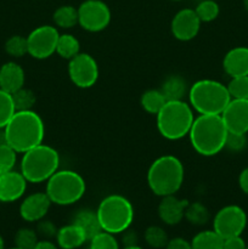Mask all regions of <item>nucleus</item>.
<instances>
[{
	"label": "nucleus",
	"instance_id": "4468645a",
	"mask_svg": "<svg viewBox=\"0 0 248 249\" xmlns=\"http://www.w3.org/2000/svg\"><path fill=\"white\" fill-rule=\"evenodd\" d=\"M220 116L229 133H248V100L231 99Z\"/></svg>",
	"mask_w": 248,
	"mask_h": 249
},
{
	"label": "nucleus",
	"instance_id": "dca6fc26",
	"mask_svg": "<svg viewBox=\"0 0 248 249\" xmlns=\"http://www.w3.org/2000/svg\"><path fill=\"white\" fill-rule=\"evenodd\" d=\"M28 181L21 172L4 173L0 175V202L11 203L21 198L27 190Z\"/></svg>",
	"mask_w": 248,
	"mask_h": 249
},
{
	"label": "nucleus",
	"instance_id": "0eeeda50",
	"mask_svg": "<svg viewBox=\"0 0 248 249\" xmlns=\"http://www.w3.org/2000/svg\"><path fill=\"white\" fill-rule=\"evenodd\" d=\"M100 224L104 231L113 235L123 233L134 221V207L122 195H108L100 202L96 209Z\"/></svg>",
	"mask_w": 248,
	"mask_h": 249
},
{
	"label": "nucleus",
	"instance_id": "4c0bfd02",
	"mask_svg": "<svg viewBox=\"0 0 248 249\" xmlns=\"http://www.w3.org/2000/svg\"><path fill=\"white\" fill-rule=\"evenodd\" d=\"M38 233L39 235L43 236V237H46V238L56 237L57 229H56V226L53 225L51 221L40 220V223H39V225H38Z\"/></svg>",
	"mask_w": 248,
	"mask_h": 249
},
{
	"label": "nucleus",
	"instance_id": "f257e3e1",
	"mask_svg": "<svg viewBox=\"0 0 248 249\" xmlns=\"http://www.w3.org/2000/svg\"><path fill=\"white\" fill-rule=\"evenodd\" d=\"M6 143L17 153L43 143L45 124L35 111H17L4 128Z\"/></svg>",
	"mask_w": 248,
	"mask_h": 249
},
{
	"label": "nucleus",
	"instance_id": "b1692460",
	"mask_svg": "<svg viewBox=\"0 0 248 249\" xmlns=\"http://www.w3.org/2000/svg\"><path fill=\"white\" fill-rule=\"evenodd\" d=\"M55 26L62 29H71L78 24V7L72 5H62L57 7L53 15Z\"/></svg>",
	"mask_w": 248,
	"mask_h": 249
},
{
	"label": "nucleus",
	"instance_id": "9d476101",
	"mask_svg": "<svg viewBox=\"0 0 248 249\" xmlns=\"http://www.w3.org/2000/svg\"><path fill=\"white\" fill-rule=\"evenodd\" d=\"M247 226V214L236 204L225 206L213 219V230L223 238L241 236Z\"/></svg>",
	"mask_w": 248,
	"mask_h": 249
},
{
	"label": "nucleus",
	"instance_id": "a878e982",
	"mask_svg": "<svg viewBox=\"0 0 248 249\" xmlns=\"http://www.w3.org/2000/svg\"><path fill=\"white\" fill-rule=\"evenodd\" d=\"M80 53V43L72 34H60L56 45V53L61 58L70 61Z\"/></svg>",
	"mask_w": 248,
	"mask_h": 249
},
{
	"label": "nucleus",
	"instance_id": "412c9836",
	"mask_svg": "<svg viewBox=\"0 0 248 249\" xmlns=\"http://www.w3.org/2000/svg\"><path fill=\"white\" fill-rule=\"evenodd\" d=\"M72 223H74L84 231L88 241L102 231L96 211H91V209H83V211L78 212Z\"/></svg>",
	"mask_w": 248,
	"mask_h": 249
},
{
	"label": "nucleus",
	"instance_id": "2f4dec72",
	"mask_svg": "<svg viewBox=\"0 0 248 249\" xmlns=\"http://www.w3.org/2000/svg\"><path fill=\"white\" fill-rule=\"evenodd\" d=\"M5 51L12 57H23L28 53V43L26 36H12L5 43Z\"/></svg>",
	"mask_w": 248,
	"mask_h": 249
},
{
	"label": "nucleus",
	"instance_id": "f3484780",
	"mask_svg": "<svg viewBox=\"0 0 248 249\" xmlns=\"http://www.w3.org/2000/svg\"><path fill=\"white\" fill-rule=\"evenodd\" d=\"M189 203L187 199H180L175 195L162 197L158 204V216L167 225H177L185 218Z\"/></svg>",
	"mask_w": 248,
	"mask_h": 249
},
{
	"label": "nucleus",
	"instance_id": "39448f33",
	"mask_svg": "<svg viewBox=\"0 0 248 249\" xmlns=\"http://www.w3.org/2000/svg\"><path fill=\"white\" fill-rule=\"evenodd\" d=\"M157 117V129L160 135L167 140H180L189 135L195 121L191 105L184 100L167 101Z\"/></svg>",
	"mask_w": 248,
	"mask_h": 249
},
{
	"label": "nucleus",
	"instance_id": "2eb2a0df",
	"mask_svg": "<svg viewBox=\"0 0 248 249\" xmlns=\"http://www.w3.org/2000/svg\"><path fill=\"white\" fill-rule=\"evenodd\" d=\"M51 201L46 192L28 195L19 206V215L24 221L36 223L43 220L51 207Z\"/></svg>",
	"mask_w": 248,
	"mask_h": 249
},
{
	"label": "nucleus",
	"instance_id": "09e8293b",
	"mask_svg": "<svg viewBox=\"0 0 248 249\" xmlns=\"http://www.w3.org/2000/svg\"><path fill=\"white\" fill-rule=\"evenodd\" d=\"M9 249H21V248H18V247H14V248H9Z\"/></svg>",
	"mask_w": 248,
	"mask_h": 249
},
{
	"label": "nucleus",
	"instance_id": "79ce46f5",
	"mask_svg": "<svg viewBox=\"0 0 248 249\" xmlns=\"http://www.w3.org/2000/svg\"><path fill=\"white\" fill-rule=\"evenodd\" d=\"M238 185H240V189L242 190L243 194L248 196V167L245 168V169L240 173V177H238Z\"/></svg>",
	"mask_w": 248,
	"mask_h": 249
},
{
	"label": "nucleus",
	"instance_id": "ea45409f",
	"mask_svg": "<svg viewBox=\"0 0 248 249\" xmlns=\"http://www.w3.org/2000/svg\"><path fill=\"white\" fill-rule=\"evenodd\" d=\"M164 249H192L191 242L186 241L182 237H175L169 240Z\"/></svg>",
	"mask_w": 248,
	"mask_h": 249
},
{
	"label": "nucleus",
	"instance_id": "423d86ee",
	"mask_svg": "<svg viewBox=\"0 0 248 249\" xmlns=\"http://www.w3.org/2000/svg\"><path fill=\"white\" fill-rule=\"evenodd\" d=\"M60 168V155L46 143L26 151L21 160V173L32 184L48 181Z\"/></svg>",
	"mask_w": 248,
	"mask_h": 249
},
{
	"label": "nucleus",
	"instance_id": "20e7f679",
	"mask_svg": "<svg viewBox=\"0 0 248 249\" xmlns=\"http://www.w3.org/2000/svg\"><path fill=\"white\" fill-rule=\"evenodd\" d=\"M187 96L198 114H221L231 100L228 87L213 79L197 80L190 87Z\"/></svg>",
	"mask_w": 248,
	"mask_h": 249
},
{
	"label": "nucleus",
	"instance_id": "a211bd4d",
	"mask_svg": "<svg viewBox=\"0 0 248 249\" xmlns=\"http://www.w3.org/2000/svg\"><path fill=\"white\" fill-rule=\"evenodd\" d=\"M223 68L230 78L248 75V48L236 46L224 56Z\"/></svg>",
	"mask_w": 248,
	"mask_h": 249
},
{
	"label": "nucleus",
	"instance_id": "cd10ccee",
	"mask_svg": "<svg viewBox=\"0 0 248 249\" xmlns=\"http://www.w3.org/2000/svg\"><path fill=\"white\" fill-rule=\"evenodd\" d=\"M185 219L194 225H204L209 220V212L204 204L199 202L189 203L186 212H185Z\"/></svg>",
	"mask_w": 248,
	"mask_h": 249
},
{
	"label": "nucleus",
	"instance_id": "37998d69",
	"mask_svg": "<svg viewBox=\"0 0 248 249\" xmlns=\"http://www.w3.org/2000/svg\"><path fill=\"white\" fill-rule=\"evenodd\" d=\"M33 249H60V247L49 240H41L36 243V246Z\"/></svg>",
	"mask_w": 248,
	"mask_h": 249
},
{
	"label": "nucleus",
	"instance_id": "3c124183",
	"mask_svg": "<svg viewBox=\"0 0 248 249\" xmlns=\"http://www.w3.org/2000/svg\"><path fill=\"white\" fill-rule=\"evenodd\" d=\"M246 249H248V246H247V248H246Z\"/></svg>",
	"mask_w": 248,
	"mask_h": 249
},
{
	"label": "nucleus",
	"instance_id": "ddd939ff",
	"mask_svg": "<svg viewBox=\"0 0 248 249\" xmlns=\"http://www.w3.org/2000/svg\"><path fill=\"white\" fill-rule=\"evenodd\" d=\"M201 24V19L195 10L181 9L173 17L170 29L175 39L180 41H190L199 33Z\"/></svg>",
	"mask_w": 248,
	"mask_h": 249
},
{
	"label": "nucleus",
	"instance_id": "c85d7f7f",
	"mask_svg": "<svg viewBox=\"0 0 248 249\" xmlns=\"http://www.w3.org/2000/svg\"><path fill=\"white\" fill-rule=\"evenodd\" d=\"M143 237H145L146 243H147L151 248L155 249L165 248V246L169 242V238H168V235L167 232H165L164 229L156 225L150 226V228L146 229Z\"/></svg>",
	"mask_w": 248,
	"mask_h": 249
},
{
	"label": "nucleus",
	"instance_id": "4be33fe9",
	"mask_svg": "<svg viewBox=\"0 0 248 249\" xmlns=\"http://www.w3.org/2000/svg\"><path fill=\"white\" fill-rule=\"evenodd\" d=\"M189 89L186 80L180 75H169L163 82L160 87V91L165 96L167 101H174V100H182L185 95L189 94Z\"/></svg>",
	"mask_w": 248,
	"mask_h": 249
},
{
	"label": "nucleus",
	"instance_id": "f704fd0d",
	"mask_svg": "<svg viewBox=\"0 0 248 249\" xmlns=\"http://www.w3.org/2000/svg\"><path fill=\"white\" fill-rule=\"evenodd\" d=\"M38 242V232L32 230V229H19L15 235V247L21 249H33Z\"/></svg>",
	"mask_w": 248,
	"mask_h": 249
},
{
	"label": "nucleus",
	"instance_id": "5701e85b",
	"mask_svg": "<svg viewBox=\"0 0 248 249\" xmlns=\"http://www.w3.org/2000/svg\"><path fill=\"white\" fill-rule=\"evenodd\" d=\"M192 249H223L224 238L214 230L196 233L191 241Z\"/></svg>",
	"mask_w": 248,
	"mask_h": 249
},
{
	"label": "nucleus",
	"instance_id": "c756f323",
	"mask_svg": "<svg viewBox=\"0 0 248 249\" xmlns=\"http://www.w3.org/2000/svg\"><path fill=\"white\" fill-rule=\"evenodd\" d=\"M195 11H196L197 16L201 19L202 23L203 22L208 23V22L214 21L219 16L220 7H219L218 2L214 1V0H203L197 5Z\"/></svg>",
	"mask_w": 248,
	"mask_h": 249
},
{
	"label": "nucleus",
	"instance_id": "6e6552de",
	"mask_svg": "<svg viewBox=\"0 0 248 249\" xmlns=\"http://www.w3.org/2000/svg\"><path fill=\"white\" fill-rule=\"evenodd\" d=\"M87 191L85 180L74 170L58 169L46 181V195L51 203L57 206H71L83 198Z\"/></svg>",
	"mask_w": 248,
	"mask_h": 249
},
{
	"label": "nucleus",
	"instance_id": "aec40b11",
	"mask_svg": "<svg viewBox=\"0 0 248 249\" xmlns=\"http://www.w3.org/2000/svg\"><path fill=\"white\" fill-rule=\"evenodd\" d=\"M87 241L84 231L74 223L62 226L56 233V242L61 249H77L82 247Z\"/></svg>",
	"mask_w": 248,
	"mask_h": 249
},
{
	"label": "nucleus",
	"instance_id": "72a5a7b5",
	"mask_svg": "<svg viewBox=\"0 0 248 249\" xmlns=\"http://www.w3.org/2000/svg\"><path fill=\"white\" fill-rule=\"evenodd\" d=\"M89 249H121L113 233L102 230L89 240Z\"/></svg>",
	"mask_w": 248,
	"mask_h": 249
},
{
	"label": "nucleus",
	"instance_id": "8fccbe9b",
	"mask_svg": "<svg viewBox=\"0 0 248 249\" xmlns=\"http://www.w3.org/2000/svg\"><path fill=\"white\" fill-rule=\"evenodd\" d=\"M173 1H181V0H173Z\"/></svg>",
	"mask_w": 248,
	"mask_h": 249
},
{
	"label": "nucleus",
	"instance_id": "c9c22d12",
	"mask_svg": "<svg viewBox=\"0 0 248 249\" xmlns=\"http://www.w3.org/2000/svg\"><path fill=\"white\" fill-rule=\"evenodd\" d=\"M17 162V152L7 143L0 145V175L14 170Z\"/></svg>",
	"mask_w": 248,
	"mask_h": 249
},
{
	"label": "nucleus",
	"instance_id": "58836bf2",
	"mask_svg": "<svg viewBox=\"0 0 248 249\" xmlns=\"http://www.w3.org/2000/svg\"><path fill=\"white\" fill-rule=\"evenodd\" d=\"M245 240L241 236H233V237L224 238V246L223 249H246Z\"/></svg>",
	"mask_w": 248,
	"mask_h": 249
},
{
	"label": "nucleus",
	"instance_id": "f8f14e48",
	"mask_svg": "<svg viewBox=\"0 0 248 249\" xmlns=\"http://www.w3.org/2000/svg\"><path fill=\"white\" fill-rule=\"evenodd\" d=\"M68 75L73 84L80 89H89L99 79V66L91 55L79 53L68 62Z\"/></svg>",
	"mask_w": 248,
	"mask_h": 249
},
{
	"label": "nucleus",
	"instance_id": "de8ad7c7",
	"mask_svg": "<svg viewBox=\"0 0 248 249\" xmlns=\"http://www.w3.org/2000/svg\"><path fill=\"white\" fill-rule=\"evenodd\" d=\"M243 6H245L246 11L248 12V0H243Z\"/></svg>",
	"mask_w": 248,
	"mask_h": 249
},
{
	"label": "nucleus",
	"instance_id": "a18cd8bd",
	"mask_svg": "<svg viewBox=\"0 0 248 249\" xmlns=\"http://www.w3.org/2000/svg\"><path fill=\"white\" fill-rule=\"evenodd\" d=\"M0 249H5V242L1 235H0Z\"/></svg>",
	"mask_w": 248,
	"mask_h": 249
},
{
	"label": "nucleus",
	"instance_id": "473e14b6",
	"mask_svg": "<svg viewBox=\"0 0 248 249\" xmlns=\"http://www.w3.org/2000/svg\"><path fill=\"white\" fill-rule=\"evenodd\" d=\"M226 87L231 99L248 100V75L231 78Z\"/></svg>",
	"mask_w": 248,
	"mask_h": 249
},
{
	"label": "nucleus",
	"instance_id": "6ab92c4d",
	"mask_svg": "<svg viewBox=\"0 0 248 249\" xmlns=\"http://www.w3.org/2000/svg\"><path fill=\"white\" fill-rule=\"evenodd\" d=\"M26 74L24 70L16 62L4 63L0 67V89L9 94H14L24 87Z\"/></svg>",
	"mask_w": 248,
	"mask_h": 249
},
{
	"label": "nucleus",
	"instance_id": "f03ea898",
	"mask_svg": "<svg viewBox=\"0 0 248 249\" xmlns=\"http://www.w3.org/2000/svg\"><path fill=\"white\" fill-rule=\"evenodd\" d=\"M228 133L220 114H198L187 136L198 155L212 157L225 148Z\"/></svg>",
	"mask_w": 248,
	"mask_h": 249
},
{
	"label": "nucleus",
	"instance_id": "1a4fd4ad",
	"mask_svg": "<svg viewBox=\"0 0 248 249\" xmlns=\"http://www.w3.org/2000/svg\"><path fill=\"white\" fill-rule=\"evenodd\" d=\"M111 10L102 0H85L78 7V24L84 31L97 33L108 27Z\"/></svg>",
	"mask_w": 248,
	"mask_h": 249
},
{
	"label": "nucleus",
	"instance_id": "bb28decb",
	"mask_svg": "<svg viewBox=\"0 0 248 249\" xmlns=\"http://www.w3.org/2000/svg\"><path fill=\"white\" fill-rule=\"evenodd\" d=\"M12 101H14L15 108L17 111H32L34 105L36 104V95L33 90L21 88L16 92L11 94Z\"/></svg>",
	"mask_w": 248,
	"mask_h": 249
},
{
	"label": "nucleus",
	"instance_id": "9b49d317",
	"mask_svg": "<svg viewBox=\"0 0 248 249\" xmlns=\"http://www.w3.org/2000/svg\"><path fill=\"white\" fill-rule=\"evenodd\" d=\"M58 33L57 28L50 24H44L34 28L27 36L28 55L36 60H45L56 53Z\"/></svg>",
	"mask_w": 248,
	"mask_h": 249
},
{
	"label": "nucleus",
	"instance_id": "393cba45",
	"mask_svg": "<svg viewBox=\"0 0 248 249\" xmlns=\"http://www.w3.org/2000/svg\"><path fill=\"white\" fill-rule=\"evenodd\" d=\"M167 99L163 95V92L160 91V89H150L146 90L142 95H141L140 99V105L142 107L143 111H146L150 114H157L158 112L162 109V107L164 106Z\"/></svg>",
	"mask_w": 248,
	"mask_h": 249
},
{
	"label": "nucleus",
	"instance_id": "a19ab883",
	"mask_svg": "<svg viewBox=\"0 0 248 249\" xmlns=\"http://www.w3.org/2000/svg\"><path fill=\"white\" fill-rule=\"evenodd\" d=\"M138 235L131 230H125L123 232V243L124 247H131V246H138Z\"/></svg>",
	"mask_w": 248,
	"mask_h": 249
},
{
	"label": "nucleus",
	"instance_id": "c03bdc74",
	"mask_svg": "<svg viewBox=\"0 0 248 249\" xmlns=\"http://www.w3.org/2000/svg\"><path fill=\"white\" fill-rule=\"evenodd\" d=\"M6 143V136H5V130L4 128L0 129V145H4Z\"/></svg>",
	"mask_w": 248,
	"mask_h": 249
},
{
	"label": "nucleus",
	"instance_id": "7ed1b4c3",
	"mask_svg": "<svg viewBox=\"0 0 248 249\" xmlns=\"http://www.w3.org/2000/svg\"><path fill=\"white\" fill-rule=\"evenodd\" d=\"M184 164L173 155H164L152 162L147 170V184L151 191L159 197L175 195L184 184Z\"/></svg>",
	"mask_w": 248,
	"mask_h": 249
},
{
	"label": "nucleus",
	"instance_id": "49530a36",
	"mask_svg": "<svg viewBox=\"0 0 248 249\" xmlns=\"http://www.w3.org/2000/svg\"><path fill=\"white\" fill-rule=\"evenodd\" d=\"M123 249H143V248H141L140 246H131V247H124Z\"/></svg>",
	"mask_w": 248,
	"mask_h": 249
},
{
	"label": "nucleus",
	"instance_id": "7c9ffc66",
	"mask_svg": "<svg viewBox=\"0 0 248 249\" xmlns=\"http://www.w3.org/2000/svg\"><path fill=\"white\" fill-rule=\"evenodd\" d=\"M15 113H16V108H15L11 94L0 89V129L6 126Z\"/></svg>",
	"mask_w": 248,
	"mask_h": 249
},
{
	"label": "nucleus",
	"instance_id": "e433bc0d",
	"mask_svg": "<svg viewBox=\"0 0 248 249\" xmlns=\"http://www.w3.org/2000/svg\"><path fill=\"white\" fill-rule=\"evenodd\" d=\"M247 146V136L246 134L228 133L225 141V148L232 152H241Z\"/></svg>",
	"mask_w": 248,
	"mask_h": 249
}]
</instances>
